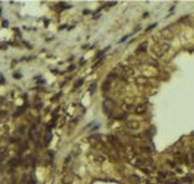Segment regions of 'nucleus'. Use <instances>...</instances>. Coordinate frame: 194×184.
I'll use <instances>...</instances> for the list:
<instances>
[{"mask_svg":"<svg viewBox=\"0 0 194 184\" xmlns=\"http://www.w3.org/2000/svg\"><path fill=\"white\" fill-rule=\"evenodd\" d=\"M167 176H168V172H167V171H162V170H160V171H158V180H159V182H162V180L166 182Z\"/></svg>","mask_w":194,"mask_h":184,"instance_id":"1","label":"nucleus"},{"mask_svg":"<svg viewBox=\"0 0 194 184\" xmlns=\"http://www.w3.org/2000/svg\"><path fill=\"white\" fill-rule=\"evenodd\" d=\"M71 180H73V175H70V174H67V175L62 179V183L64 184H70Z\"/></svg>","mask_w":194,"mask_h":184,"instance_id":"2","label":"nucleus"},{"mask_svg":"<svg viewBox=\"0 0 194 184\" xmlns=\"http://www.w3.org/2000/svg\"><path fill=\"white\" fill-rule=\"evenodd\" d=\"M146 45H148V43L145 42V43H142V44H140V47H138V52H145L146 51Z\"/></svg>","mask_w":194,"mask_h":184,"instance_id":"3","label":"nucleus"},{"mask_svg":"<svg viewBox=\"0 0 194 184\" xmlns=\"http://www.w3.org/2000/svg\"><path fill=\"white\" fill-rule=\"evenodd\" d=\"M35 132H36V126L33 125V127H31V130H30V137H31V139L35 136Z\"/></svg>","mask_w":194,"mask_h":184,"instance_id":"4","label":"nucleus"},{"mask_svg":"<svg viewBox=\"0 0 194 184\" xmlns=\"http://www.w3.org/2000/svg\"><path fill=\"white\" fill-rule=\"evenodd\" d=\"M109 104H110V101H109V100H105V101H103V104H102V105H103V109H105V112H106V113L110 110V109H109Z\"/></svg>","mask_w":194,"mask_h":184,"instance_id":"5","label":"nucleus"},{"mask_svg":"<svg viewBox=\"0 0 194 184\" xmlns=\"http://www.w3.org/2000/svg\"><path fill=\"white\" fill-rule=\"evenodd\" d=\"M109 86H110V80H106L105 83L102 84V91H107V88H109Z\"/></svg>","mask_w":194,"mask_h":184,"instance_id":"6","label":"nucleus"},{"mask_svg":"<svg viewBox=\"0 0 194 184\" xmlns=\"http://www.w3.org/2000/svg\"><path fill=\"white\" fill-rule=\"evenodd\" d=\"M83 82H84L83 78H80L79 80H76V83H75V86H74V88H78L79 86H82V84H83Z\"/></svg>","mask_w":194,"mask_h":184,"instance_id":"7","label":"nucleus"},{"mask_svg":"<svg viewBox=\"0 0 194 184\" xmlns=\"http://www.w3.org/2000/svg\"><path fill=\"white\" fill-rule=\"evenodd\" d=\"M94 88H96V82H93L92 86L89 87V92H91V93H93V92H94Z\"/></svg>","mask_w":194,"mask_h":184,"instance_id":"8","label":"nucleus"},{"mask_svg":"<svg viewBox=\"0 0 194 184\" xmlns=\"http://www.w3.org/2000/svg\"><path fill=\"white\" fill-rule=\"evenodd\" d=\"M189 162H193L194 163V152H192V153L189 154Z\"/></svg>","mask_w":194,"mask_h":184,"instance_id":"9","label":"nucleus"},{"mask_svg":"<svg viewBox=\"0 0 194 184\" xmlns=\"http://www.w3.org/2000/svg\"><path fill=\"white\" fill-rule=\"evenodd\" d=\"M167 163H168L171 167H173V169L176 167V162H175V161H167Z\"/></svg>","mask_w":194,"mask_h":184,"instance_id":"10","label":"nucleus"},{"mask_svg":"<svg viewBox=\"0 0 194 184\" xmlns=\"http://www.w3.org/2000/svg\"><path fill=\"white\" fill-rule=\"evenodd\" d=\"M144 112V106H137V110H136V113L137 114H141Z\"/></svg>","mask_w":194,"mask_h":184,"instance_id":"11","label":"nucleus"},{"mask_svg":"<svg viewBox=\"0 0 194 184\" xmlns=\"http://www.w3.org/2000/svg\"><path fill=\"white\" fill-rule=\"evenodd\" d=\"M13 77H14V78H21L22 75H21V74H18V73H14V74H13Z\"/></svg>","mask_w":194,"mask_h":184,"instance_id":"12","label":"nucleus"},{"mask_svg":"<svg viewBox=\"0 0 194 184\" xmlns=\"http://www.w3.org/2000/svg\"><path fill=\"white\" fill-rule=\"evenodd\" d=\"M127 38H128V36H124V38H122V39L119 40V43H122V42H126V40H127Z\"/></svg>","mask_w":194,"mask_h":184,"instance_id":"13","label":"nucleus"},{"mask_svg":"<svg viewBox=\"0 0 194 184\" xmlns=\"http://www.w3.org/2000/svg\"><path fill=\"white\" fill-rule=\"evenodd\" d=\"M69 70H70V71H73V70H75V66H74V65H71V66H69Z\"/></svg>","mask_w":194,"mask_h":184,"instance_id":"14","label":"nucleus"}]
</instances>
